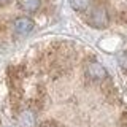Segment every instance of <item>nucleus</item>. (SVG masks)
Listing matches in <instances>:
<instances>
[{"instance_id":"20e7f679","label":"nucleus","mask_w":127,"mask_h":127,"mask_svg":"<svg viewBox=\"0 0 127 127\" xmlns=\"http://www.w3.org/2000/svg\"><path fill=\"white\" fill-rule=\"evenodd\" d=\"M18 122L21 127H35V114L30 110H22L19 113Z\"/></svg>"},{"instance_id":"39448f33","label":"nucleus","mask_w":127,"mask_h":127,"mask_svg":"<svg viewBox=\"0 0 127 127\" xmlns=\"http://www.w3.org/2000/svg\"><path fill=\"white\" fill-rule=\"evenodd\" d=\"M40 3L41 0H19V5L24 11H29V13H33L40 8Z\"/></svg>"},{"instance_id":"423d86ee","label":"nucleus","mask_w":127,"mask_h":127,"mask_svg":"<svg viewBox=\"0 0 127 127\" xmlns=\"http://www.w3.org/2000/svg\"><path fill=\"white\" fill-rule=\"evenodd\" d=\"M70 5L76 11H87L91 6V0H70Z\"/></svg>"},{"instance_id":"9d476101","label":"nucleus","mask_w":127,"mask_h":127,"mask_svg":"<svg viewBox=\"0 0 127 127\" xmlns=\"http://www.w3.org/2000/svg\"><path fill=\"white\" fill-rule=\"evenodd\" d=\"M8 2V0H0V3H6Z\"/></svg>"},{"instance_id":"6e6552de","label":"nucleus","mask_w":127,"mask_h":127,"mask_svg":"<svg viewBox=\"0 0 127 127\" xmlns=\"http://www.w3.org/2000/svg\"><path fill=\"white\" fill-rule=\"evenodd\" d=\"M121 21L127 22V11H122V13H121Z\"/></svg>"},{"instance_id":"f257e3e1","label":"nucleus","mask_w":127,"mask_h":127,"mask_svg":"<svg viewBox=\"0 0 127 127\" xmlns=\"http://www.w3.org/2000/svg\"><path fill=\"white\" fill-rule=\"evenodd\" d=\"M87 22L95 29H103L108 26V13H106L105 6L97 5L89 10V16H87Z\"/></svg>"},{"instance_id":"f03ea898","label":"nucleus","mask_w":127,"mask_h":127,"mask_svg":"<svg viewBox=\"0 0 127 127\" xmlns=\"http://www.w3.org/2000/svg\"><path fill=\"white\" fill-rule=\"evenodd\" d=\"M84 70H86L87 78H91L92 81H103V79L106 78L105 67H103L100 62H97V61H87Z\"/></svg>"},{"instance_id":"1a4fd4ad","label":"nucleus","mask_w":127,"mask_h":127,"mask_svg":"<svg viewBox=\"0 0 127 127\" xmlns=\"http://www.w3.org/2000/svg\"><path fill=\"white\" fill-rule=\"evenodd\" d=\"M41 127H54V124H51V122H45V124H41Z\"/></svg>"},{"instance_id":"0eeeda50","label":"nucleus","mask_w":127,"mask_h":127,"mask_svg":"<svg viewBox=\"0 0 127 127\" xmlns=\"http://www.w3.org/2000/svg\"><path fill=\"white\" fill-rule=\"evenodd\" d=\"M118 61H119V65H121L124 70H127V51H124L122 54H119Z\"/></svg>"},{"instance_id":"7ed1b4c3","label":"nucleus","mask_w":127,"mask_h":127,"mask_svg":"<svg viewBox=\"0 0 127 127\" xmlns=\"http://www.w3.org/2000/svg\"><path fill=\"white\" fill-rule=\"evenodd\" d=\"M14 30L18 32L19 35H26V33H29V32L33 29V21H32L30 18H26V16H24V18H18L14 21Z\"/></svg>"}]
</instances>
